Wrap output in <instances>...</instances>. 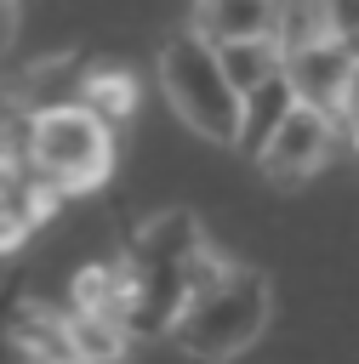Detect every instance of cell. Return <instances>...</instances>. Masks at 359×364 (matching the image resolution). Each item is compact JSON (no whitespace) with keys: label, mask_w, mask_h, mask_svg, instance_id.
Instances as JSON below:
<instances>
[{"label":"cell","mask_w":359,"mask_h":364,"mask_svg":"<svg viewBox=\"0 0 359 364\" xmlns=\"http://www.w3.org/2000/svg\"><path fill=\"white\" fill-rule=\"evenodd\" d=\"M80 108H91L103 125H120L131 108H137V80L125 74V68H91L85 80H80V97H74Z\"/></svg>","instance_id":"obj_11"},{"label":"cell","mask_w":359,"mask_h":364,"mask_svg":"<svg viewBox=\"0 0 359 364\" xmlns=\"http://www.w3.org/2000/svg\"><path fill=\"white\" fill-rule=\"evenodd\" d=\"M268 318H274V284H268V273L239 267L217 245H205V256L194 262L188 296L171 313L165 336L188 358H199V364H234L245 347L262 341Z\"/></svg>","instance_id":"obj_1"},{"label":"cell","mask_w":359,"mask_h":364,"mask_svg":"<svg viewBox=\"0 0 359 364\" xmlns=\"http://www.w3.org/2000/svg\"><path fill=\"white\" fill-rule=\"evenodd\" d=\"M28 165L34 176L63 199V193H91L114 176V125H103L80 102H46L28 114Z\"/></svg>","instance_id":"obj_3"},{"label":"cell","mask_w":359,"mask_h":364,"mask_svg":"<svg viewBox=\"0 0 359 364\" xmlns=\"http://www.w3.org/2000/svg\"><path fill=\"white\" fill-rule=\"evenodd\" d=\"M205 245L211 239L188 210H160L131 233V245L120 250V262L131 267V324H125L131 341L171 330V313L182 307L194 262L205 256Z\"/></svg>","instance_id":"obj_2"},{"label":"cell","mask_w":359,"mask_h":364,"mask_svg":"<svg viewBox=\"0 0 359 364\" xmlns=\"http://www.w3.org/2000/svg\"><path fill=\"white\" fill-rule=\"evenodd\" d=\"M68 341H74L80 364H120L131 353V336L108 318H91V313H68Z\"/></svg>","instance_id":"obj_12"},{"label":"cell","mask_w":359,"mask_h":364,"mask_svg":"<svg viewBox=\"0 0 359 364\" xmlns=\"http://www.w3.org/2000/svg\"><path fill=\"white\" fill-rule=\"evenodd\" d=\"M34 228H40V216H34L28 205H0V256H11V250H23Z\"/></svg>","instance_id":"obj_15"},{"label":"cell","mask_w":359,"mask_h":364,"mask_svg":"<svg viewBox=\"0 0 359 364\" xmlns=\"http://www.w3.org/2000/svg\"><path fill=\"white\" fill-rule=\"evenodd\" d=\"M17 23H23V6H17V0H0V51H11Z\"/></svg>","instance_id":"obj_17"},{"label":"cell","mask_w":359,"mask_h":364,"mask_svg":"<svg viewBox=\"0 0 359 364\" xmlns=\"http://www.w3.org/2000/svg\"><path fill=\"white\" fill-rule=\"evenodd\" d=\"M160 91L165 102L177 108V119L217 142V148H234L239 142V125H245V102L234 97V85L222 80V63H217V46H205L194 28L171 34L160 46Z\"/></svg>","instance_id":"obj_4"},{"label":"cell","mask_w":359,"mask_h":364,"mask_svg":"<svg viewBox=\"0 0 359 364\" xmlns=\"http://www.w3.org/2000/svg\"><path fill=\"white\" fill-rule=\"evenodd\" d=\"M319 11H325V34L359 51V0H319Z\"/></svg>","instance_id":"obj_14"},{"label":"cell","mask_w":359,"mask_h":364,"mask_svg":"<svg viewBox=\"0 0 359 364\" xmlns=\"http://www.w3.org/2000/svg\"><path fill=\"white\" fill-rule=\"evenodd\" d=\"M0 97H6V91H0Z\"/></svg>","instance_id":"obj_19"},{"label":"cell","mask_w":359,"mask_h":364,"mask_svg":"<svg viewBox=\"0 0 359 364\" xmlns=\"http://www.w3.org/2000/svg\"><path fill=\"white\" fill-rule=\"evenodd\" d=\"M353 142H359V131H353Z\"/></svg>","instance_id":"obj_18"},{"label":"cell","mask_w":359,"mask_h":364,"mask_svg":"<svg viewBox=\"0 0 359 364\" xmlns=\"http://www.w3.org/2000/svg\"><path fill=\"white\" fill-rule=\"evenodd\" d=\"M336 119H342L348 131H359V57H353V68H348V85H342V102H336Z\"/></svg>","instance_id":"obj_16"},{"label":"cell","mask_w":359,"mask_h":364,"mask_svg":"<svg viewBox=\"0 0 359 364\" xmlns=\"http://www.w3.org/2000/svg\"><path fill=\"white\" fill-rule=\"evenodd\" d=\"M353 57L359 51H348L342 40H313V46H296V51H285V85H291V102H308V108H325V114H336V102H342V85H348V68H353Z\"/></svg>","instance_id":"obj_6"},{"label":"cell","mask_w":359,"mask_h":364,"mask_svg":"<svg viewBox=\"0 0 359 364\" xmlns=\"http://www.w3.org/2000/svg\"><path fill=\"white\" fill-rule=\"evenodd\" d=\"M68 313H91V318H108V324H131V267L114 256V262H91L74 273L68 284Z\"/></svg>","instance_id":"obj_8"},{"label":"cell","mask_w":359,"mask_h":364,"mask_svg":"<svg viewBox=\"0 0 359 364\" xmlns=\"http://www.w3.org/2000/svg\"><path fill=\"white\" fill-rule=\"evenodd\" d=\"M217 63H222V80L234 85V97L245 102V97H256L262 85L279 80L285 51H279V40L268 34V40H234V46H217Z\"/></svg>","instance_id":"obj_9"},{"label":"cell","mask_w":359,"mask_h":364,"mask_svg":"<svg viewBox=\"0 0 359 364\" xmlns=\"http://www.w3.org/2000/svg\"><path fill=\"white\" fill-rule=\"evenodd\" d=\"M17 347L28 364H80L74 341H68V313L40 307L34 296H23V307H17Z\"/></svg>","instance_id":"obj_10"},{"label":"cell","mask_w":359,"mask_h":364,"mask_svg":"<svg viewBox=\"0 0 359 364\" xmlns=\"http://www.w3.org/2000/svg\"><path fill=\"white\" fill-rule=\"evenodd\" d=\"M279 17V0H194V34L205 46H234V40H268Z\"/></svg>","instance_id":"obj_7"},{"label":"cell","mask_w":359,"mask_h":364,"mask_svg":"<svg viewBox=\"0 0 359 364\" xmlns=\"http://www.w3.org/2000/svg\"><path fill=\"white\" fill-rule=\"evenodd\" d=\"M331 148H336V114L308 108V102H285V114L262 131V142L251 154H256V171L268 182L296 188L331 159Z\"/></svg>","instance_id":"obj_5"},{"label":"cell","mask_w":359,"mask_h":364,"mask_svg":"<svg viewBox=\"0 0 359 364\" xmlns=\"http://www.w3.org/2000/svg\"><path fill=\"white\" fill-rule=\"evenodd\" d=\"M23 296H28V284L17 273L0 279V364H28L23 347H17V307H23Z\"/></svg>","instance_id":"obj_13"}]
</instances>
